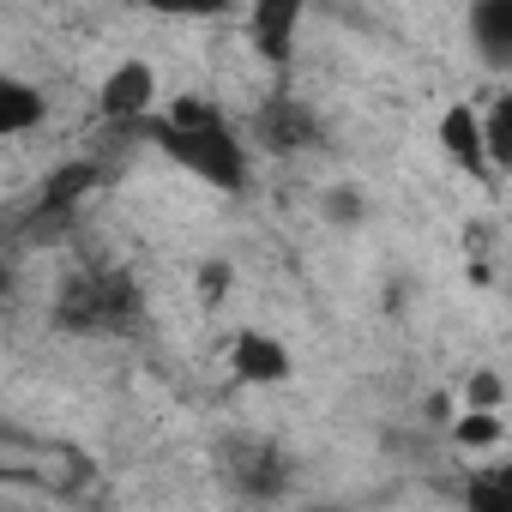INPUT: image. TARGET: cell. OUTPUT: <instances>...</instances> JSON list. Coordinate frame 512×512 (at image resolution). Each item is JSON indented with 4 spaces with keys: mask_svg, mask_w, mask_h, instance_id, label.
I'll return each instance as SVG.
<instances>
[{
    "mask_svg": "<svg viewBox=\"0 0 512 512\" xmlns=\"http://www.w3.org/2000/svg\"><path fill=\"white\" fill-rule=\"evenodd\" d=\"M482 151H488V169H494V181L512 169V97H494L488 109H482Z\"/></svg>",
    "mask_w": 512,
    "mask_h": 512,
    "instance_id": "obj_11",
    "label": "cell"
},
{
    "mask_svg": "<svg viewBox=\"0 0 512 512\" xmlns=\"http://www.w3.org/2000/svg\"><path fill=\"white\" fill-rule=\"evenodd\" d=\"M43 115H49V97H43L31 79L0 73V139H25V133H37Z\"/></svg>",
    "mask_w": 512,
    "mask_h": 512,
    "instance_id": "obj_10",
    "label": "cell"
},
{
    "mask_svg": "<svg viewBox=\"0 0 512 512\" xmlns=\"http://www.w3.org/2000/svg\"><path fill=\"white\" fill-rule=\"evenodd\" d=\"M145 139L175 163L187 169L193 181L217 187V193H247L253 181V151L241 145V133L211 109V103H193V97H175L169 109H157L151 121H139Z\"/></svg>",
    "mask_w": 512,
    "mask_h": 512,
    "instance_id": "obj_1",
    "label": "cell"
},
{
    "mask_svg": "<svg viewBox=\"0 0 512 512\" xmlns=\"http://www.w3.org/2000/svg\"><path fill=\"white\" fill-rule=\"evenodd\" d=\"M223 362H229V374H235L241 386H290V380H296V356H290V344L272 338V332H260V326L235 332L229 350H223Z\"/></svg>",
    "mask_w": 512,
    "mask_h": 512,
    "instance_id": "obj_3",
    "label": "cell"
},
{
    "mask_svg": "<svg viewBox=\"0 0 512 512\" xmlns=\"http://www.w3.org/2000/svg\"><path fill=\"white\" fill-rule=\"evenodd\" d=\"M7 290H13V266H7V260H0V296H7Z\"/></svg>",
    "mask_w": 512,
    "mask_h": 512,
    "instance_id": "obj_17",
    "label": "cell"
},
{
    "mask_svg": "<svg viewBox=\"0 0 512 512\" xmlns=\"http://www.w3.org/2000/svg\"><path fill=\"white\" fill-rule=\"evenodd\" d=\"M253 139H260L272 157H296V151H314L326 139V127L302 97H272L260 115H253Z\"/></svg>",
    "mask_w": 512,
    "mask_h": 512,
    "instance_id": "obj_5",
    "label": "cell"
},
{
    "mask_svg": "<svg viewBox=\"0 0 512 512\" xmlns=\"http://www.w3.org/2000/svg\"><path fill=\"white\" fill-rule=\"evenodd\" d=\"M500 404H506V380L494 368H476L464 380V410H500Z\"/></svg>",
    "mask_w": 512,
    "mask_h": 512,
    "instance_id": "obj_15",
    "label": "cell"
},
{
    "mask_svg": "<svg viewBox=\"0 0 512 512\" xmlns=\"http://www.w3.org/2000/svg\"><path fill=\"white\" fill-rule=\"evenodd\" d=\"M320 211H326V223H338V229H362V223H368V193H362V187H332V193L320 199Z\"/></svg>",
    "mask_w": 512,
    "mask_h": 512,
    "instance_id": "obj_14",
    "label": "cell"
},
{
    "mask_svg": "<svg viewBox=\"0 0 512 512\" xmlns=\"http://www.w3.org/2000/svg\"><path fill=\"white\" fill-rule=\"evenodd\" d=\"M229 284H235V266H229V260H205V266H199V296H205V302L229 296Z\"/></svg>",
    "mask_w": 512,
    "mask_h": 512,
    "instance_id": "obj_16",
    "label": "cell"
},
{
    "mask_svg": "<svg viewBox=\"0 0 512 512\" xmlns=\"http://www.w3.org/2000/svg\"><path fill=\"white\" fill-rule=\"evenodd\" d=\"M434 139H440V151H446L452 169H464L470 181H494L488 151H482V109H476V103H464V97L446 103L440 121H434Z\"/></svg>",
    "mask_w": 512,
    "mask_h": 512,
    "instance_id": "obj_7",
    "label": "cell"
},
{
    "mask_svg": "<svg viewBox=\"0 0 512 512\" xmlns=\"http://www.w3.org/2000/svg\"><path fill=\"white\" fill-rule=\"evenodd\" d=\"M464 512H512V476L506 470L464 476Z\"/></svg>",
    "mask_w": 512,
    "mask_h": 512,
    "instance_id": "obj_13",
    "label": "cell"
},
{
    "mask_svg": "<svg viewBox=\"0 0 512 512\" xmlns=\"http://www.w3.org/2000/svg\"><path fill=\"white\" fill-rule=\"evenodd\" d=\"M296 31H302V7H290V0H266V7H253L247 13V37H253V49H260L266 61H290V49H296Z\"/></svg>",
    "mask_w": 512,
    "mask_h": 512,
    "instance_id": "obj_9",
    "label": "cell"
},
{
    "mask_svg": "<svg viewBox=\"0 0 512 512\" xmlns=\"http://www.w3.org/2000/svg\"><path fill=\"white\" fill-rule=\"evenodd\" d=\"M223 464H229V482H235L247 500H278V494L290 488V458H284L272 440H235V446L223 452Z\"/></svg>",
    "mask_w": 512,
    "mask_h": 512,
    "instance_id": "obj_6",
    "label": "cell"
},
{
    "mask_svg": "<svg viewBox=\"0 0 512 512\" xmlns=\"http://www.w3.org/2000/svg\"><path fill=\"white\" fill-rule=\"evenodd\" d=\"M452 440H458L464 452H494V446L506 440V416H500V410H464V416L452 422Z\"/></svg>",
    "mask_w": 512,
    "mask_h": 512,
    "instance_id": "obj_12",
    "label": "cell"
},
{
    "mask_svg": "<svg viewBox=\"0 0 512 512\" xmlns=\"http://www.w3.org/2000/svg\"><path fill=\"white\" fill-rule=\"evenodd\" d=\"M139 308H145L139 284H133L127 272L97 266V272H79V278L61 284L55 326H61V332H127V326L139 320Z\"/></svg>",
    "mask_w": 512,
    "mask_h": 512,
    "instance_id": "obj_2",
    "label": "cell"
},
{
    "mask_svg": "<svg viewBox=\"0 0 512 512\" xmlns=\"http://www.w3.org/2000/svg\"><path fill=\"white\" fill-rule=\"evenodd\" d=\"M97 109H103V121H115V127L151 121V115H157V73H151V61H121V67H109V79L97 85Z\"/></svg>",
    "mask_w": 512,
    "mask_h": 512,
    "instance_id": "obj_4",
    "label": "cell"
},
{
    "mask_svg": "<svg viewBox=\"0 0 512 512\" xmlns=\"http://www.w3.org/2000/svg\"><path fill=\"white\" fill-rule=\"evenodd\" d=\"M464 31L488 67H512V0H476L464 13Z\"/></svg>",
    "mask_w": 512,
    "mask_h": 512,
    "instance_id": "obj_8",
    "label": "cell"
}]
</instances>
